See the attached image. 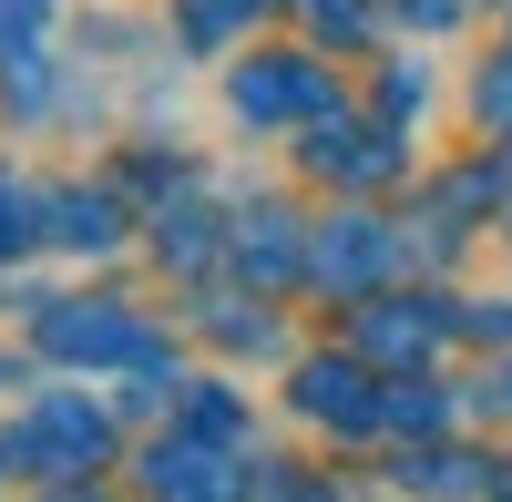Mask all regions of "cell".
Here are the masks:
<instances>
[{
	"label": "cell",
	"mask_w": 512,
	"mask_h": 502,
	"mask_svg": "<svg viewBox=\"0 0 512 502\" xmlns=\"http://www.w3.org/2000/svg\"><path fill=\"white\" fill-rule=\"evenodd\" d=\"M441 328H451V308H441V298H390L379 318H359V339H369V349H390V359H420Z\"/></svg>",
	"instance_id": "7"
},
{
	"label": "cell",
	"mask_w": 512,
	"mask_h": 502,
	"mask_svg": "<svg viewBox=\"0 0 512 502\" xmlns=\"http://www.w3.org/2000/svg\"><path fill=\"white\" fill-rule=\"evenodd\" d=\"M297 410H308V421H338V431H369V421H390V400H369V369H308V380H297Z\"/></svg>",
	"instance_id": "5"
},
{
	"label": "cell",
	"mask_w": 512,
	"mask_h": 502,
	"mask_svg": "<svg viewBox=\"0 0 512 502\" xmlns=\"http://www.w3.org/2000/svg\"><path fill=\"white\" fill-rule=\"evenodd\" d=\"M103 451H113V421H103L93 400H72V390H41L31 421L0 431V462H21V472H41V482H82Z\"/></svg>",
	"instance_id": "1"
},
{
	"label": "cell",
	"mask_w": 512,
	"mask_h": 502,
	"mask_svg": "<svg viewBox=\"0 0 512 502\" xmlns=\"http://www.w3.org/2000/svg\"><path fill=\"white\" fill-rule=\"evenodd\" d=\"M41 339L72 349V359H154V328H144V318H123V308H93V318H82L72 298L41 308Z\"/></svg>",
	"instance_id": "2"
},
{
	"label": "cell",
	"mask_w": 512,
	"mask_h": 502,
	"mask_svg": "<svg viewBox=\"0 0 512 502\" xmlns=\"http://www.w3.org/2000/svg\"><path fill=\"white\" fill-rule=\"evenodd\" d=\"M318 103H328V72L297 62V52H277L267 72H256V62L236 72V113L246 123H287V113H318Z\"/></svg>",
	"instance_id": "3"
},
{
	"label": "cell",
	"mask_w": 512,
	"mask_h": 502,
	"mask_svg": "<svg viewBox=\"0 0 512 502\" xmlns=\"http://www.w3.org/2000/svg\"><path fill=\"white\" fill-rule=\"evenodd\" d=\"M0 472H11V462H0Z\"/></svg>",
	"instance_id": "13"
},
{
	"label": "cell",
	"mask_w": 512,
	"mask_h": 502,
	"mask_svg": "<svg viewBox=\"0 0 512 502\" xmlns=\"http://www.w3.org/2000/svg\"><path fill=\"white\" fill-rule=\"evenodd\" d=\"M379 267H390V226H379V216H328L318 226V277H379Z\"/></svg>",
	"instance_id": "6"
},
{
	"label": "cell",
	"mask_w": 512,
	"mask_h": 502,
	"mask_svg": "<svg viewBox=\"0 0 512 502\" xmlns=\"http://www.w3.org/2000/svg\"><path fill=\"white\" fill-rule=\"evenodd\" d=\"M246 11H256V0H185V41H195V52H216Z\"/></svg>",
	"instance_id": "11"
},
{
	"label": "cell",
	"mask_w": 512,
	"mask_h": 502,
	"mask_svg": "<svg viewBox=\"0 0 512 502\" xmlns=\"http://www.w3.org/2000/svg\"><path fill=\"white\" fill-rule=\"evenodd\" d=\"M236 267H246V277H256V267H267V277H297L287 216H246V226H236Z\"/></svg>",
	"instance_id": "9"
},
{
	"label": "cell",
	"mask_w": 512,
	"mask_h": 502,
	"mask_svg": "<svg viewBox=\"0 0 512 502\" xmlns=\"http://www.w3.org/2000/svg\"><path fill=\"white\" fill-rule=\"evenodd\" d=\"M144 492H154V502H236V482H226L216 451H205V431L154 441V451H144Z\"/></svg>",
	"instance_id": "4"
},
{
	"label": "cell",
	"mask_w": 512,
	"mask_h": 502,
	"mask_svg": "<svg viewBox=\"0 0 512 502\" xmlns=\"http://www.w3.org/2000/svg\"><path fill=\"white\" fill-rule=\"evenodd\" d=\"M52 236L103 257V246H123V205H113V195H52Z\"/></svg>",
	"instance_id": "8"
},
{
	"label": "cell",
	"mask_w": 512,
	"mask_h": 502,
	"mask_svg": "<svg viewBox=\"0 0 512 502\" xmlns=\"http://www.w3.org/2000/svg\"><path fill=\"white\" fill-rule=\"evenodd\" d=\"M41 226H52V205H41L31 185H11V175H0V257H11V246H31Z\"/></svg>",
	"instance_id": "10"
},
{
	"label": "cell",
	"mask_w": 512,
	"mask_h": 502,
	"mask_svg": "<svg viewBox=\"0 0 512 502\" xmlns=\"http://www.w3.org/2000/svg\"><path fill=\"white\" fill-rule=\"evenodd\" d=\"M154 226H164V236H154V246H164V257H185V267L205 257V216H175V205H164V216H154Z\"/></svg>",
	"instance_id": "12"
}]
</instances>
